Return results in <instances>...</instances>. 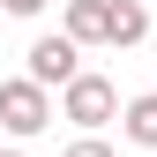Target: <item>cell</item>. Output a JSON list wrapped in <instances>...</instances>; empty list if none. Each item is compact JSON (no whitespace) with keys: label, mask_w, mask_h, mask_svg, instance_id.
<instances>
[{"label":"cell","mask_w":157,"mask_h":157,"mask_svg":"<svg viewBox=\"0 0 157 157\" xmlns=\"http://www.w3.org/2000/svg\"><path fill=\"white\" fill-rule=\"evenodd\" d=\"M0 127H8L15 142L45 135L52 127V90H37L30 75H8V82H0Z\"/></svg>","instance_id":"cell-1"},{"label":"cell","mask_w":157,"mask_h":157,"mask_svg":"<svg viewBox=\"0 0 157 157\" xmlns=\"http://www.w3.org/2000/svg\"><path fill=\"white\" fill-rule=\"evenodd\" d=\"M60 120H75L82 135H97L105 120H120V90H112V75H75V82L60 90Z\"/></svg>","instance_id":"cell-2"},{"label":"cell","mask_w":157,"mask_h":157,"mask_svg":"<svg viewBox=\"0 0 157 157\" xmlns=\"http://www.w3.org/2000/svg\"><path fill=\"white\" fill-rule=\"evenodd\" d=\"M30 82L37 90H67L75 75H82V45H75V37H60V30H45V37H30Z\"/></svg>","instance_id":"cell-3"},{"label":"cell","mask_w":157,"mask_h":157,"mask_svg":"<svg viewBox=\"0 0 157 157\" xmlns=\"http://www.w3.org/2000/svg\"><path fill=\"white\" fill-rule=\"evenodd\" d=\"M150 8L142 0H105V45H150Z\"/></svg>","instance_id":"cell-4"},{"label":"cell","mask_w":157,"mask_h":157,"mask_svg":"<svg viewBox=\"0 0 157 157\" xmlns=\"http://www.w3.org/2000/svg\"><path fill=\"white\" fill-rule=\"evenodd\" d=\"M120 135H127L135 150H157V90H142V97L120 105Z\"/></svg>","instance_id":"cell-5"},{"label":"cell","mask_w":157,"mask_h":157,"mask_svg":"<svg viewBox=\"0 0 157 157\" xmlns=\"http://www.w3.org/2000/svg\"><path fill=\"white\" fill-rule=\"evenodd\" d=\"M60 37H75V45H105V0H67Z\"/></svg>","instance_id":"cell-6"},{"label":"cell","mask_w":157,"mask_h":157,"mask_svg":"<svg viewBox=\"0 0 157 157\" xmlns=\"http://www.w3.org/2000/svg\"><path fill=\"white\" fill-rule=\"evenodd\" d=\"M60 157H120V150H112V142H105V135H75V142H67Z\"/></svg>","instance_id":"cell-7"},{"label":"cell","mask_w":157,"mask_h":157,"mask_svg":"<svg viewBox=\"0 0 157 157\" xmlns=\"http://www.w3.org/2000/svg\"><path fill=\"white\" fill-rule=\"evenodd\" d=\"M52 8V0H0V15H23V23H30V15H45Z\"/></svg>","instance_id":"cell-8"},{"label":"cell","mask_w":157,"mask_h":157,"mask_svg":"<svg viewBox=\"0 0 157 157\" xmlns=\"http://www.w3.org/2000/svg\"><path fill=\"white\" fill-rule=\"evenodd\" d=\"M150 60H157V30H150Z\"/></svg>","instance_id":"cell-9"},{"label":"cell","mask_w":157,"mask_h":157,"mask_svg":"<svg viewBox=\"0 0 157 157\" xmlns=\"http://www.w3.org/2000/svg\"><path fill=\"white\" fill-rule=\"evenodd\" d=\"M0 157H23V150H0Z\"/></svg>","instance_id":"cell-10"}]
</instances>
